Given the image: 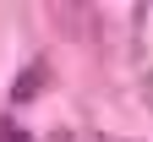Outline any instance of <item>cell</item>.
<instances>
[{
    "label": "cell",
    "instance_id": "1",
    "mask_svg": "<svg viewBox=\"0 0 153 142\" xmlns=\"http://www.w3.org/2000/svg\"><path fill=\"white\" fill-rule=\"evenodd\" d=\"M0 142H33V137L16 126V120H0Z\"/></svg>",
    "mask_w": 153,
    "mask_h": 142
}]
</instances>
